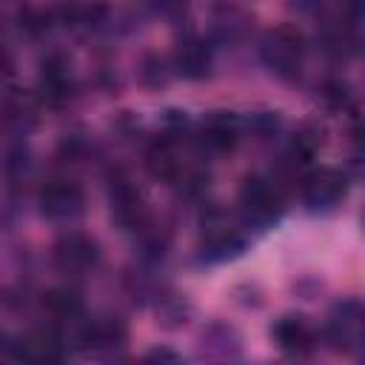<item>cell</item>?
<instances>
[{"mask_svg":"<svg viewBox=\"0 0 365 365\" xmlns=\"http://www.w3.org/2000/svg\"><path fill=\"white\" fill-rule=\"evenodd\" d=\"M43 86L48 88L51 97H68V88H71V77H68V66L60 60V57H51L43 63Z\"/></svg>","mask_w":365,"mask_h":365,"instance_id":"13","label":"cell"},{"mask_svg":"<svg viewBox=\"0 0 365 365\" xmlns=\"http://www.w3.org/2000/svg\"><path fill=\"white\" fill-rule=\"evenodd\" d=\"M259 54H262V63L268 66L271 74H277L282 80H291L302 68V57H305L302 34L291 26H277L262 37Z\"/></svg>","mask_w":365,"mask_h":365,"instance_id":"1","label":"cell"},{"mask_svg":"<svg viewBox=\"0 0 365 365\" xmlns=\"http://www.w3.org/2000/svg\"><path fill=\"white\" fill-rule=\"evenodd\" d=\"M51 257H54V265L63 274H86V271H91L97 265L100 251H97V242L91 237L71 231V234H66V237H60L54 242Z\"/></svg>","mask_w":365,"mask_h":365,"instance_id":"5","label":"cell"},{"mask_svg":"<svg viewBox=\"0 0 365 365\" xmlns=\"http://www.w3.org/2000/svg\"><path fill=\"white\" fill-rule=\"evenodd\" d=\"M240 208L245 214L248 222H257V225H265L271 220L279 217L282 211V200H279V191L262 180V177H248L240 188Z\"/></svg>","mask_w":365,"mask_h":365,"instance_id":"2","label":"cell"},{"mask_svg":"<svg viewBox=\"0 0 365 365\" xmlns=\"http://www.w3.org/2000/svg\"><path fill=\"white\" fill-rule=\"evenodd\" d=\"M328 342L345 354L359 351V345H362V308L356 299H345L331 311Z\"/></svg>","mask_w":365,"mask_h":365,"instance_id":"6","label":"cell"},{"mask_svg":"<svg viewBox=\"0 0 365 365\" xmlns=\"http://www.w3.org/2000/svg\"><path fill=\"white\" fill-rule=\"evenodd\" d=\"M234 137H237V123H234L231 117H225V114L211 117V120L205 123V128H202V143H205L208 148H214V151L231 148V145H234Z\"/></svg>","mask_w":365,"mask_h":365,"instance_id":"12","label":"cell"},{"mask_svg":"<svg viewBox=\"0 0 365 365\" xmlns=\"http://www.w3.org/2000/svg\"><path fill=\"white\" fill-rule=\"evenodd\" d=\"M174 68L182 77H188V80L205 77L208 68H211V51H208V46L202 40H197V37H185L177 46V51H174Z\"/></svg>","mask_w":365,"mask_h":365,"instance_id":"9","label":"cell"},{"mask_svg":"<svg viewBox=\"0 0 365 365\" xmlns=\"http://www.w3.org/2000/svg\"><path fill=\"white\" fill-rule=\"evenodd\" d=\"M145 165H148V171H151L157 180H165V182H177V180L185 174V163H182L180 151L174 148V143H168V140H157V143L148 148Z\"/></svg>","mask_w":365,"mask_h":365,"instance_id":"10","label":"cell"},{"mask_svg":"<svg viewBox=\"0 0 365 365\" xmlns=\"http://www.w3.org/2000/svg\"><path fill=\"white\" fill-rule=\"evenodd\" d=\"M111 214L114 220L123 225V228H140L145 222V202H143V194L137 191V185L125 177H117L111 182Z\"/></svg>","mask_w":365,"mask_h":365,"instance_id":"7","label":"cell"},{"mask_svg":"<svg viewBox=\"0 0 365 365\" xmlns=\"http://www.w3.org/2000/svg\"><path fill=\"white\" fill-rule=\"evenodd\" d=\"M0 359H17V342L0 336Z\"/></svg>","mask_w":365,"mask_h":365,"instance_id":"15","label":"cell"},{"mask_svg":"<svg viewBox=\"0 0 365 365\" xmlns=\"http://www.w3.org/2000/svg\"><path fill=\"white\" fill-rule=\"evenodd\" d=\"M348 194V177L339 168H319L302 180V200L314 211L334 208Z\"/></svg>","mask_w":365,"mask_h":365,"instance_id":"3","label":"cell"},{"mask_svg":"<svg viewBox=\"0 0 365 365\" xmlns=\"http://www.w3.org/2000/svg\"><path fill=\"white\" fill-rule=\"evenodd\" d=\"M43 305L48 308V314H54V317H60V319L80 314V297L71 294V291H51Z\"/></svg>","mask_w":365,"mask_h":365,"instance_id":"14","label":"cell"},{"mask_svg":"<svg viewBox=\"0 0 365 365\" xmlns=\"http://www.w3.org/2000/svg\"><path fill=\"white\" fill-rule=\"evenodd\" d=\"M123 339H125V331H123V325L114 322V319H97V322H91V325L86 328V334H83V342H86L88 348H94V351L114 348V345H120Z\"/></svg>","mask_w":365,"mask_h":365,"instance_id":"11","label":"cell"},{"mask_svg":"<svg viewBox=\"0 0 365 365\" xmlns=\"http://www.w3.org/2000/svg\"><path fill=\"white\" fill-rule=\"evenodd\" d=\"M274 339L285 354H308L314 348V331L302 317H282L274 325Z\"/></svg>","mask_w":365,"mask_h":365,"instance_id":"8","label":"cell"},{"mask_svg":"<svg viewBox=\"0 0 365 365\" xmlns=\"http://www.w3.org/2000/svg\"><path fill=\"white\" fill-rule=\"evenodd\" d=\"M83 208H86V194L77 182L57 180L40 191V211H43V217H48L54 222H68V220L80 217Z\"/></svg>","mask_w":365,"mask_h":365,"instance_id":"4","label":"cell"}]
</instances>
